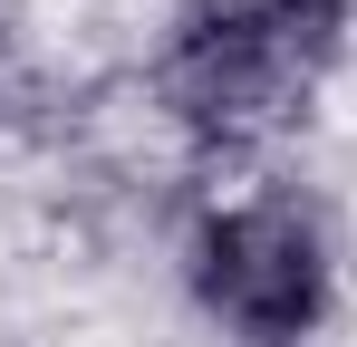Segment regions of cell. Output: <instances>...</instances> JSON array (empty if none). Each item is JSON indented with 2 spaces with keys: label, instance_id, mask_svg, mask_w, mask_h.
I'll list each match as a JSON object with an SVG mask.
<instances>
[{
  "label": "cell",
  "instance_id": "obj_2",
  "mask_svg": "<svg viewBox=\"0 0 357 347\" xmlns=\"http://www.w3.org/2000/svg\"><path fill=\"white\" fill-rule=\"evenodd\" d=\"M174 280L222 347H319L338 318V231L299 183H222L174 231Z\"/></svg>",
  "mask_w": 357,
  "mask_h": 347
},
{
  "label": "cell",
  "instance_id": "obj_3",
  "mask_svg": "<svg viewBox=\"0 0 357 347\" xmlns=\"http://www.w3.org/2000/svg\"><path fill=\"white\" fill-rule=\"evenodd\" d=\"M0 87H10V20H0Z\"/></svg>",
  "mask_w": 357,
  "mask_h": 347
},
{
  "label": "cell",
  "instance_id": "obj_1",
  "mask_svg": "<svg viewBox=\"0 0 357 347\" xmlns=\"http://www.w3.org/2000/svg\"><path fill=\"white\" fill-rule=\"evenodd\" d=\"M348 58L357 0H174L145 58V107L183 155H261L319 116Z\"/></svg>",
  "mask_w": 357,
  "mask_h": 347
}]
</instances>
